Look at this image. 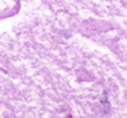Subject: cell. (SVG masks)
Segmentation results:
<instances>
[]
</instances>
